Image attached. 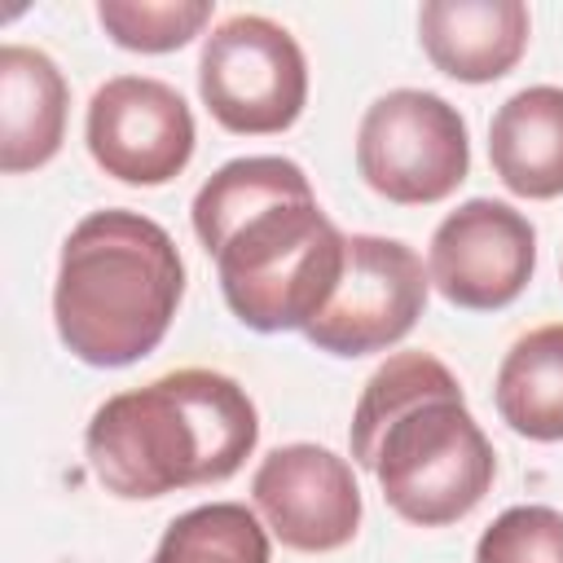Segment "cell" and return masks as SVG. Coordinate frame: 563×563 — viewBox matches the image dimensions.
Returning <instances> with one entry per match:
<instances>
[{
    "label": "cell",
    "mask_w": 563,
    "mask_h": 563,
    "mask_svg": "<svg viewBox=\"0 0 563 563\" xmlns=\"http://www.w3.org/2000/svg\"><path fill=\"white\" fill-rule=\"evenodd\" d=\"M194 233L216 260L229 312L260 330H308L330 303L347 233L321 211L303 167L282 154H246L216 167L194 194Z\"/></svg>",
    "instance_id": "6da1fadb"
},
{
    "label": "cell",
    "mask_w": 563,
    "mask_h": 563,
    "mask_svg": "<svg viewBox=\"0 0 563 563\" xmlns=\"http://www.w3.org/2000/svg\"><path fill=\"white\" fill-rule=\"evenodd\" d=\"M347 440L352 462L418 528L466 519L497 475L493 444L466 409L457 374L431 352H396L365 378Z\"/></svg>",
    "instance_id": "7a4b0ae2"
},
{
    "label": "cell",
    "mask_w": 563,
    "mask_h": 563,
    "mask_svg": "<svg viewBox=\"0 0 563 563\" xmlns=\"http://www.w3.org/2000/svg\"><path fill=\"white\" fill-rule=\"evenodd\" d=\"M260 444L246 387L220 369H172L97 405L84 453L106 493L150 501L176 488L229 479Z\"/></svg>",
    "instance_id": "3957f363"
},
{
    "label": "cell",
    "mask_w": 563,
    "mask_h": 563,
    "mask_svg": "<svg viewBox=\"0 0 563 563\" xmlns=\"http://www.w3.org/2000/svg\"><path fill=\"white\" fill-rule=\"evenodd\" d=\"M185 299L172 233L128 207L88 211L62 242L53 325L70 356L119 369L150 356Z\"/></svg>",
    "instance_id": "277c9868"
},
{
    "label": "cell",
    "mask_w": 563,
    "mask_h": 563,
    "mask_svg": "<svg viewBox=\"0 0 563 563\" xmlns=\"http://www.w3.org/2000/svg\"><path fill=\"white\" fill-rule=\"evenodd\" d=\"M356 172L387 202H444L471 172L466 119L440 92L391 88L361 114Z\"/></svg>",
    "instance_id": "5b68a950"
},
{
    "label": "cell",
    "mask_w": 563,
    "mask_h": 563,
    "mask_svg": "<svg viewBox=\"0 0 563 563\" xmlns=\"http://www.w3.org/2000/svg\"><path fill=\"white\" fill-rule=\"evenodd\" d=\"M198 97L229 132H286L308 106V62L299 40L264 13L224 18L202 40Z\"/></svg>",
    "instance_id": "8992f818"
},
{
    "label": "cell",
    "mask_w": 563,
    "mask_h": 563,
    "mask_svg": "<svg viewBox=\"0 0 563 563\" xmlns=\"http://www.w3.org/2000/svg\"><path fill=\"white\" fill-rule=\"evenodd\" d=\"M431 277L413 246L400 238L352 233L343 255V277L303 339L330 356H369L400 343L422 308Z\"/></svg>",
    "instance_id": "52a82bcc"
},
{
    "label": "cell",
    "mask_w": 563,
    "mask_h": 563,
    "mask_svg": "<svg viewBox=\"0 0 563 563\" xmlns=\"http://www.w3.org/2000/svg\"><path fill=\"white\" fill-rule=\"evenodd\" d=\"M84 141L92 163L123 185H167L194 158V110L189 101L154 75L106 79L84 119Z\"/></svg>",
    "instance_id": "ba28073f"
},
{
    "label": "cell",
    "mask_w": 563,
    "mask_h": 563,
    "mask_svg": "<svg viewBox=\"0 0 563 563\" xmlns=\"http://www.w3.org/2000/svg\"><path fill=\"white\" fill-rule=\"evenodd\" d=\"M532 268H537V229L510 202L466 198L431 233L427 277L457 308L493 312L515 303L532 282Z\"/></svg>",
    "instance_id": "9c48e42d"
},
{
    "label": "cell",
    "mask_w": 563,
    "mask_h": 563,
    "mask_svg": "<svg viewBox=\"0 0 563 563\" xmlns=\"http://www.w3.org/2000/svg\"><path fill=\"white\" fill-rule=\"evenodd\" d=\"M264 528L303 554L343 550L361 528V488L347 457L321 444H277L251 479Z\"/></svg>",
    "instance_id": "30bf717a"
},
{
    "label": "cell",
    "mask_w": 563,
    "mask_h": 563,
    "mask_svg": "<svg viewBox=\"0 0 563 563\" xmlns=\"http://www.w3.org/2000/svg\"><path fill=\"white\" fill-rule=\"evenodd\" d=\"M532 35L519 0H427L418 9V40L431 66L457 84H493L523 57Z\"/></svg>",
    "instance_id": "8fae6325"
},
{
    "label": "cell",
    "mask_w": 563,
    "mask_h": 563,
    "mask_svg": "<svg viewBox=\"0 0 563 563\" xmlns=\"http://www.w3.org/2000/svg\"><path fill=\"white\" fill-rule=\"evenodd\" d=\"M70 88L57 62L31 44L0 48V172L22 176L44 167L66 141Z\"/></svg>",
    "instance_id": "7c38bea8"
},
{
    "label": "cell",
    "mask_w": 563,
    "mask_h": 563,
    "mask_svg": "<svg viewBox=\"0 0 563 563\" xmlns=\"http://www.w3.org/2000/svg\"><path fill=\"white\" fill-rule=\"evenodd\" d=\"M488 163L519 198L563 194V88L532 84L506 97L488 123Z\"/></svg>",
    "instance_id": "4fadbf2b"
},
{
    "label": "cell",
    "mask_w": 563,
    "mask_h": 563,
    "mask_svg": "<svg viewBox=\"0 0 563 563\" xmlns=\"http://www.w3.org/2000/svg\"><path fill=\"white\" fill-rule=\"evenodd\" d=\"M493 400L515 435L554 444L563 440V321L537 325L501 356Z\"/></svg>",
    "instance_id": "5bb4252c"
},
{
    "label": "cell",
    "mask_w": 563,
    "mask_h": 563,
    "mask_svg": "<svg viewBox=\"0 0 563 563\" xmlns=\"http://www.w3.org/2000/svg\"><path fill=\"white\" fill-rule=\"evenodd\" d=\"M268 528L242 501H207L167 523L150 563H268Z\"/></svg>",
    "instance_id": "9a60e30c"
},
{
    "label": "cell",
    "mask_w": 563,
    "mask_h": 563,
    "mask_svg": "<svg viewBox=\"0 0 563 563\" xmlns=\"http://www.w3.org/2000/svg\"><path fill=\"white\" fill-rule=\"evenodd\" d=\"M97 22L128 53H176L211 22V0H101Z\"/></svg>",
    "instance_id": "2e32d148"
},
{
    "label": "cell",
    "mask_w": 563,
    "mask_h": 563,
    "mask_svg": "<svg viewBox=\"0 0 563 563\" xmlns=\"http://www.w3.org/2000/svg\"><path fill=\"white\" fill-rule=\"evenodd\" d=\"M475 563H563V510L510 506L475 541Z\"/></svg>",
    "instance_id": "e0dca14e"
}]
</instances>
